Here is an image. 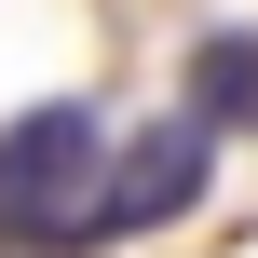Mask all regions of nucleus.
<instances>
[{
  "label": "nucleus",
  "mask_w": 258,
  "mask_h": 258,
  "mask_svg": "<svg viewBox=\"0 0 258 258\" xmlns=\"http://www.w3.org/2000/svg\"><path fill=\"white\" fill-rule=\"evenodd\" d=\"M95 177H109V122L82 95L14 109L0 122V245H68L82 204H95Z\"/></svg>",
  "instance_id": "1"
},
{
  "label": "nucleus",
  "mask_w": 258,
  "mask_h": 258,
  "mask_svg": "<svg viewBox=\"0 0 258 258\" xmlns=\"http://www.w3.org/2000/svg\"><path fill=\"white\" fill-rule=\"evenodd\" d=\"M204 177H218V136H204L190 109H177V122H136V136H109V177H95V204H82L68 245H136V231L190 218Z\"/></svg>",
  "instance_id": "2"
},
{
  "label": "nucleus",
  "mask_w": 258,
  "mask_h": 258,
  "mask_svg": "<svg viewBox=\"0 0 258 258\" xmlns=\"http://www.w3.org/2000/svg\"><path fill=\"white\" fill-rule=\"evenodd\" d=\"M190 122L204 136H258V27H204L190 41Z\"/></svg>",
  "instance_id": "3"
}]
</instances>
